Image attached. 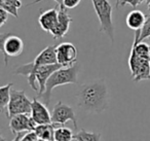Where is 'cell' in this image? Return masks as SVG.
I'll return each mask as SVG.
<instances>
[{"instance_id": "1", "label": "cell", "mask_w": 150, "mask_h": 141, "mask_svg": "<svg viewBox=\"0 0 150 141\" xmlns=\"http://www.w3.org/2000/svg\"><path fill=\"white\" fill-rule=\"evenodd\" d=\"M108 87L104 78L82 83L77 92L80 109L90 113H101L108 108Z\"/></svg>"}, {"instance_id": "3", "label": "cell", "mask_w": 150, "mask_h": 141, "mask_svg": "<svg viewBox=\"0 0 150 141\" xmlns=\"http://www.w3.org/2000/svg\"><path fill=\"white\" fill-rule=\"evenodd\" d=\"M94 9L100 21V31L109 36L111 42H114V26L112 21V5L108 0H92Z\"/></svg>"}, {"instance_id": "11", "label": "cell", "mask_w": 150, "mask_h": 141, "mask_svg": "<svg viewBox=\"0 0 150 141\" xmlns=\"http://www.w3.org/2000/svg\"><path fill=\"white\" fill-rule=\"evenodd\" d=\"M59 18V9L58 7H54V9H46V11H42L39 16V25L41 29L45 32H50L52 30V28L56 26L57 22H58Z\"/></svg>"}, {"instance_id": "23", "label": "cell", "mask_w": 150, "mask_h": 141, "mask_svg": "<svg viewBox=\"0 0 150 141\" xmlns=\"http://www.w3.org/2000/svg\"><path fill=\"white\" fill-rule=\"evenodd\" d=\"M37 140H39V138H38L36 132L34 130H31V131H27L25 133V135L23 136L21 141H37Z\"/></svg>"}, {"instance_id": "13", "label": "cell", "mask_w": 150, "mask_h": 141, "mask_svg": "<svg viewBox=\"0 0 150 141\" xmlns=\"http://www.w3.org/2000/svg\"><path fill=\"white\" fill-rule=\"evenodd\" d=\"M127 25L132 30H139L144 26V24L147 22V17L143 14V11L139 9H134L127 16Z\"/></svg>"}, {"instance_id": "21", "label": "cell", "mask_w": 150, "mask_h": 141, "mask_svg": "<svg viewBox=\"0 0 150 141\" xmlns=\"http://www.w3.org/2000/svg\"><path fill=\"white\" fill-rule=\"evenodd\" d=\"M150 36V22H146L144 26L139 30H136L135 33V40L139 41H144L147 37Z\"/></svg>"}, {"instance_id": "27", "label": "cell", "mask_w": 150, "mask_h": 141, "mask_svg": "<svg viewBox=\"0 0 150 141\" xmlns=\"http://www.w3.org/2000/svg\"><path fill=\"white\" fill-rule=\"evenodd\" d=\"M146 39H147V43L150 46V36H149V37H147V38H146Z\"/></svg>"}, {"instance_id": "2", "label": "cell", "mask_w": 150, "mask_h": 141, "mask_svg": "<svg viewBox=\"0 0 150 141\" xmlns=\"http://www.w3.org/2000/svg\"><path fill=\"white\" fill-rule=\"evenodd\" d=\"M78 72H79V65L75 63L72 66L61 67L57 69L50 76L46 81L45 91L39 96L43 99L46 105L50 104L52 92L54 88L60 85H68V83H78Z\"/></svg>"}, {"instance_id": "26", "label": "cell", "mask_w": 150, "mask_h": 141, "mask_svg": "<svg viewBox=\"0 0 150 141\" xmlns=\"http://www.w3.org/2000/svg\"><path fill=\"white\" fill-rule=\"evenodd\" d=\"M41 1H43V0H34V1H32L31 3H29V4H28V6H29V5H32V4H35V3L41 2ZM54 1H56V2L58 3V5L60 7L63 6V1H64V0H54Z\"/></svg>"}, {"instance_id": "6", "label": "cell", "mask_w": 150, "mask_h": 141, "mask_svg": "<svg viewBox=\"0 0 150 141\" xmlns=\"http://www.w3.org/2000/svg\"><path fill=\"white\" fill-rule=\"evenodd\" d=\"M73 122L75 130H77V120L75 115V111L70 105L58 102L54 106L52 111V122H58V124L65 125L67 122Z\"/></svg>"}, {"instance_id": "16", "label": "cell", "mask_w": 150, "mask_h": 141, "mask_svg": "<svg viewBox=\"0 0 150 141\" xmlns=\"http://www.w3.org/2000/svg\"><path fill=\"white\" fill-rule=\"evenodd\" d=\"M102 135L100 133L93 132V131H86L84 129L79 130L77 133H75L73 136V140L77 141H98L101 140Z\"/></svg>"}, {"instance_id": "4", "label": "cell", "mask_w": 150, "mask_h": 141, "mask_svg": "<svg viewBox=\"0 0 150 141\" xmlns=\"http://www.w3.org/2000/svg\"><path fill=\"white\" fill-rule=\"evenodd\" d=\"M7 118L21 113H30L32 108V101L27 97L22 90L11 89V100L7 105Z\"/></svg>"}, {"instance_id": "24", "label": "cell", "mask_w": 150, "mask_h": 141, "mask_svg": "<svg viewBox=\"0 0 150 141\" xmlns=\"http://www.w3.org/2000/svg\"><path fill=\"white\" fill-rule=\"evenodd\" d=\"M80 1H81V0H64V1H63V6H61V7H65V9H74V7H76L79 4Z\"/></svg>"}, {"instance_id": "15", "label": "cell", "mask_w": 150, "mask_h": 141, "mask_svg": "<svg viewBox=\"0 0 150 141\" xmlns=\"http://www.w3.org/2000/svg\"><path fill=\"white\" fill-rule=\"evenodd\" d=\"M34 131L37 134L39 140H54V128L52 124H40L37 125Z\"/></svg>"}, {"instance_id": "19", "label": "cell", "mask_w": 150, "mask_h": 141, "mask_svg": "<svg viewBox=\"0 0 150 141\" xmlns=\"http://www.w3.org/2000/svg\"><path fill=\"white\" fill-rule=\"evenodd\" d=\"M73 136L72 130L65 126L54 129V140L57 141H71L73 140Z\"/></svg>"}, {"instance_id": "28", "label": "cell", "mask_w": 150, "mask_h": 141, "mask_svg": "<svg viewBox=\"0 0 150 141\" xmlns=\"http://www.w3.org/2000/svg\"><path fill=\"white\" fill-rule=\"evenodd\" d=\"M147 21H148V22H150V15H149V16H147Z\"/></svg>"}, {"instance_id": "17", "label": "cell", "mask_w": 150, "mask_h": 141, "mask_svg": "<svg viewBox=\"0 0 150 141\" xmlns=\"http://www.w3.org/2000/svg\"><path fill=\"white\" fill-rule=\"evenodd\" d=\"M22 6L21 0H0V7L4 9L15 18H19L18 9Z\"/></svg>"}, {"instance_id": "8", "label": "cell", "mask_w": 150, "mask_h": 141, "mask_svg": "<svg viewBox=\"0 0 150 141\" xmlns=\"http://www.w3.org/2000/svg\"><path fill=\"white\" fill-rule=\"evenodd\" d=\"M37 126V122L33 120L30 113H21L13 115L9 120V129L13 135H17L24 131L34 130Z\"/></svg>"}, {"instance_id": "7", "label": "cell", "mask_w": 150, "mask_h": 141, "mask_svg": "<svg viewBox=\"0 0 150 141\" xmlns=\"http://www.w3.org/2000/svg\"><path fill=\"white\" fill-rule=\"evenodd\" d=\"M58 63L64 67L72 66L77 62V48L71 42H62L56 48Z\"/></svg>"}, {"instance_id": "14", "label": "cell", "mask_w": 150, "mask_h": 141, "mask_svg": "<svg viewBox=\"0 0 150 141\" xmlns=\"http://www.w3.org/2000/svg\"><path fill=\"white\" fill-rule=\"evenodd\" d=\"M135 81L143 80V79L150 78V60L149 59L141 58L140 62L136 68L135 72L132 74Z\"/></svg>"}, {"instance_id": "10", "label": "cell", "mask_w": 150, "mask_h": 141, "mask_svg": "<svg viewBox=\"0 0 150 141\" xmlns=\"http://www.w3.org/2000/svg\"><path fill=\"white\" fill-rule=\"evenodd\" d=\"M30 115L37 122V125L52 122V113H50L48 111L47 105L39 101L37 98H33L32 100V108Z\"/></svg>"}, {"instance_id": "9", "label": "cell", "mask_w": 150, "mask_h": 141, "mask_svg": "<svg viewBox=\"0 0 150 141\" xmlns=\"http://www.w3.org/2000/svg\"><path fill=\"white\" fill-rule=\"evenodd\" d=\"M71 23H72V18L67 13V9L59 6L58 22H57L56 26L50 31V34L52 35V37L54 39H60V38L64 37L67 34V32L69 31Z\"/></svg>"}, {"instance_id": "25", "label": "cell", "mask_w": 150, "mask_h": 141, "mask_svg": "<svg viewBox=\"0 0 150 141\" xmlns=\"http://www.w3.org/2000/svg\"><path fill=\"white\" fill-rule=\"evenodd\" d=\"M9 13L7 11H5L4 9L0 7V26H3L6 23L7 19H8Z\"/></svg>"}, {"instance_id": "29", "label": "cell", "mask_w": 150, "mask_h": 141, "mask_svg": "<svg viewBox=\"0 0 150 141\" xmlns=\"http://www.w3.org/2000/svg\"><path fill=\"white\" fill-rule=\"evenodd\" d=\"M148 11H149V13H150V3H148Z\"/></svg>"}, {"instance_id": "22", "label": "cell", "mask_w": 150, "mask_h": 141, "mask_svg": "<svg viewBox=\"0 0 150 141\" xmlns=\"http://www.w3.org/2000/svg\"><path fill=\"white\" fill-rule=\"evenodd\" d=\"M143 1H145V0H118V2L116 3L115 7L117 9L119 5L125 6V5H127V4H129V5H132L134 9H136V7H137L139 4H141Z\"/></svg>"}, {"instance_id": "18", "label": "cell", "mask_w": 150, "mask_h": 141, "mask_svg": "<svg viewBox=\"0 0 150 141\" xmlns=\"http://www.w3.org/2000/svg\"><path fill=\"white\" fill-rule=\"evenodd\" d=\"M13 87V83H8L7 85L0 88V109L3 110L7 107L8 102L11 100V92Z\"/></svg>"}, {"instance_id": "12", "label": "cell", "mask_w": 150, "mask_h": 141, "mask_svg": "<svg viewBox=\"0 0 150 141\" xmlns=\"http://www.w3.org/2000/svg\"><path fill=\"white\" fill-rule=\"evenodd\" d=\"M56 48L57 46H48L44 48L42 52L36 56L34 59V64L36 66H42V65H50L58 63L56 55Z\"/></svg>"}, {"instance_id": "30", "label": "cell", "mask_w": 150, "mask_h": 141, "mask_svg": "<svg viewBox=\"0 0 150 141\" xmlns=\"http://www.w3.org/2000/svg\"><path fill=\"white\" fill-rule=\"evenodd\" d=\"M117 2H118V0H116V3H117Z\"/></svg>"}, {"instance_id": "20", "label": "cell", "mask_w": 150, "mask_h": 141, "mask_svg": "<svg viewBox=\"0 0 150 141\" xmlns=\"http://www.w3.org/2000/svg\"><path fill=\"white\" fill-rule=\"evenodd\" d=\"M133 48L139 57L150 60V46L148 43L144 41L138 42L137 40H134Z\"/></svg>"}, {"instance_id": "5", "label": "cell", "mask_w": 150, "mask_h": 141, "mask_svg": "<svg viewBox=\"0 0 150 141\" xmlns=\"http://www.w3.org/2000/svg\"><path fill=\"white\" fill-rule=\"evenodd\" d=\"M0 48L4 56L5 65H8V58H15L23 53L24 42L19 36L13 34H0Z\"/></svg>"}]
</instances>
